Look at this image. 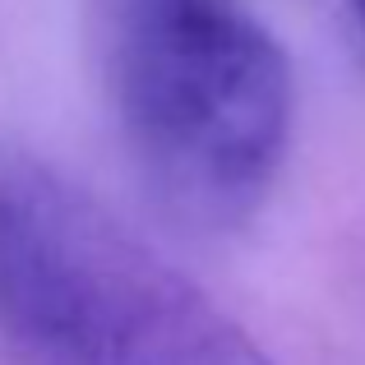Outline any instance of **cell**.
<instances>
[{"mask_svg": "<svg viewBox=\"0 0 365 365\" xmlns=\"http://www.w3.org/2000/svg\"><path fill=\"white\" fill-rule=\"evenodd\" d=\"M111 98L167 213L208 232L259 213L292 148L296 83L241 0H111Z\"/></svg>", "mask_w": 365, "mask_h": 365, "instance_id": "cell-2", "label": "cell"}, {"mask_svg": "<svg viewBox=\"0 0 365 365\" xmlns=\"http://www.w3.org/2000/svg\"><path fill=\"white\" fill-rule=\"evenodd\" d=\"M0 365H273L171 259L42 162H0Z\"/></svg>", "mask_w": 365, "mask_h": 365, "instance_id": "cell-1", "label": "cell"}, {"mask_svg": "<svg viewBox=\"0 0 365 365\" xmlns=\"http://www.w3.org/2000/svg\"><path fill=\"white\" fill-rule=\"evenodd\" d=\"M351 14H356V33H361V46H365V0H351Z\"/></svg>", "mask_w": 365, "mask_h": 365, "instance_id": "cell-3", "label": "cell"}]
</instances>
